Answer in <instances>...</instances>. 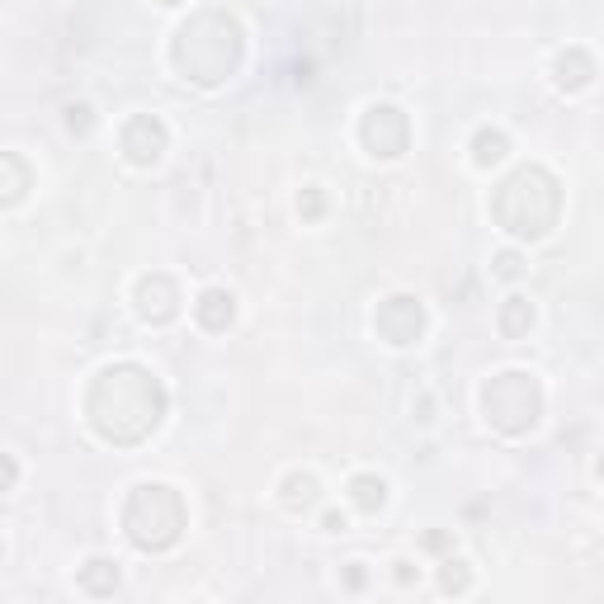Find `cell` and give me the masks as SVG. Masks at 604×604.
Segmentation results:
<instances>
[{
  "label": "cell",
  "instance_id": "obj_20",
  "mask_svg": "<svg viewBox=\"0 0 604 604\" xmlns=\"http://www.w3.org/2000/svg\"><path fill=\"white\" fill-rule=\"evenodd\" d=\"M67 128H71V133H85V128H90V109H85V104H71V109H67Z\"/></svg>",
  "mask_w": 604,
  "mask_h": 604
},
{
  "label": "cell",
  "instance_id": "obj_15",
  "mask_svg": "<svg viewBox=\"0 0 604 604\" xmlns=\"http://www.w3.org/2000/svg\"><path fill=\"white\" fill-rule=\"evenodd\" d=\"M505 147L510 142H505L501 128H482V133L472 137V161L477 166H496V161H505Z\"/></svg>",
  "mask_w": 604,
  "mask_h": 604
},
{
  "label": "cell",
  "instance_id": "obj_7",
  "mask_svg": "<svg viewBox=\"0 0 604 604\" xmlns=\"http://www.w3.org/2000/svg\"><path fill=\"white\" fill-rule=\"evenodd\" d=\"M373 331L387 340V345H416L420 331H425V307H420L416 298H406V293H397V298L378 302V312H373Z\"/></svg>",
  "mask_w": 604,
  "mask_h": 604
},
{
  "label": "cell",
  "instance_id": "obj_3",
  "mask_svg": "<svg viewBox=\"0 0 604 604\" xmlns=\"http://www.w3.org/2000/svg\"><path fill=\"white\" fill-rule=\"evenodd\" d=\"M491 218L501 222L510 236L538 241L548 236L562 218V185L543 166H520L491 199Z\"/></svg>",
  "mask_w": 604,
  "mask_h": 604
},
{
  "label": "cell",
  "instance_id": "obj_12",
  "mask_svg": "<svg viewBox=\"0 0 604 604\" xmlns=\"http://www.w3.org/2000/svg\"><path fill=\"white\" fill-rule=\"evenodd\" d=\"M595 76V62H590L581 48H567L557 57V85H567V90H581V85Z\"/></svg>",
  "mask_w": 604,
  "mask_h": 604
},
{
  "label": "cell",
  "instance_id": "obj_23",
  "mask_svg": "<svg viewBox=\"0 0 604 604\" xmlns=\"http://www.w3.org/2000/svg\"><path fill=\"white\" fill-rule=\"evenodd\" d=\"M321 524H326L331 534H340V529H345V515H326V520H321Z\"/></svg>",
  "mask_w": 604,
  "mask_h": 604
},
{
  "label": "cell",
  "instance_id": "obj_6",
  "mask_svg": "<svg viewBox=\"0 0 604 604\" xmlns=\"http://www.w3.org/2000/svg\"><path fill=\"white\" fill-rule=\"evenodd\" d=\"M359 137H364L369 156L392 161V156H402L406 142H411V123H406V114L397 104H373L369 114H364V123H359Z\"/></svg>",
  "mask_w": 604,
  "mask_h": 604
},
{
  "label": "cell",
  "instance_id": "obj_19",
  "mask_svg": "<svg viewBox=\"0 0 604 604\" xmlns=\"http://www.w3.org/2000/svg\"><path fill=\"white\" fill-rule=\"evenodd\" d=\"M496 274H501V279H515V274H520V255H515V251L496 255Z\"/></svg>",
  "mask_w": 604,
  "mask_h": 604
},
{
  "label": "cell",
  "instance_id": "obj_14",
  "mask_svg": "<svg viewBox=\"0 0 604 604\" xmlns=\"http://www.w3.org/2000/svg\"><path fill=\"white\" fill-rule=\"evenodd\" d=\"M350 501L359 505V510H383V501H387V482L383 477H373V472H359L350 482Z\"/></svg>",
  "mask_w": 604,
  "mask_h": 604
},
{
  "label": "cell",
  "instance_id": "obj_2",
  "mask_svg": "<svg viewBox=\"0 0 604 604\" xmlns=\"http://www.w3.org/2000/svg\"><path fill=\"white\" fill-rule=\"evenodd\" d=\"M241 52H246L241 24L232 15H222V10H203L175 34V67H180L185 81H199V85L227 81L241 67Z\"/></svg>",
  "mask_w": 604,
  "mask_h": 604
},
{
  "label": "cell",
  "instance_id": "obj_5",
  "mask_svg": "<svg viewBox=\"0 0 604 604\" xmlns=\"http://www.w3.org/2000/svg\"><path fill=\"white\" fill-rule=\"evenodd\" d=\"M482 411L501 435H529L543 416V387L529 373H496L482 392Z\"/></svg>",
  "mask_w": 604,
  "mask_h": 604
},
{
  "label": "cell",
  "instance_id": "obj_22",
  "mask_svg": "<svg viewBox=\"0 0 604 604\" xmlns=\"http://www.w3.org/2000/svg\"><path fill=\"white\" fill-rule=\"evenodd\" d=\"M345 586H350V590H359V586H364V567H359V562H354V567L345 571Z\"/></svg>",
  "mask_w": 604,
  "mask_h": 604
},
{
  "label": "cell",
  "instance_id": "obj_10",
  "mask_svg": "<svg viewBox=\"0 0 604 604\" xmlns=\"http://www.w3.org/2000/svg\"><path fill=\"white\" fill-rule=\"evenodd\" d=\"M194 317H199L203 331H227L236 317V298L227 288H208V293L194 302Z\"/></svg>",
  "mask_w": 604,
  "mask_h": 604
},
{
  "label": "cell",
  "instance_id": "obj_24",
  "mask_svg": "<svg viewBox=\"0 0 604 604\" xmlns=\"http://www.w3.org/2000/svg\"><path fill=\"white\" fill-rule=\"evenodd\" d=\"M161 5H180V0H161Z\"/></svg>",
  "mask_w": 604,
  "mask_h": 604
},
{
  "label": "cell",
  "instance_id": "obj_9",
  "mask_svg": "<svg viewBox=\"0 0 604 604\" xmlns=\"http://www.w3.org/2000/svg\"><path fill=\"white\" fill-rule=\"evenodd\" d=\"M137 312H142V321H151V326H166V321L180 312V288H175V279H170V274H147V279L137 284Z\"/></svg>",
  "mask_w": 604,
  "mask_h": 604
},
{
  "label": "cell",
  "instance_id": "obj_21",
  "mask_svg": "<svg viewBox=\"0 0 604 604\" xmlns=\"http://www.w3.org/2000/svg\"><path fill=\"white\" fill-rule=\"evenodd\" d=\"M298 208H302V218H321V194H317V189H307Z\"/></svg>",
  "mask_w": 604,
  "mask_h": 604
},
{
  "label": "cell",
  "instance_id": "obj_17",
  "mask_svg": "<svg viewBox=\"0 0 604 604\" xmlns=\"http://www.w3.org/2000/svg\"><path fill=\"white\" fill-rule=\"evenodd\" d=\"M0 166H5V175H10V185H5V203H19V199H24V185H29V170L19 166L15 151H10V156H0Z\"/></svg>",
  "mask_w": 604,
  "mask_h": 604
},
{
  "label": "cell",
  "instance_id": "obj_11",
  "mask_svg": "<svg viewBox=\"0 0 604 604\" xmlns=\"http://www.w3.org/2000/svg\"><path fill=\"white\" fill-rule=\"evenodd\" d=\"M81 590L85 595H114L118 590V567L109 557H90L81 567Z\"/></svg>",
  "mask_w": 604,
  "mask_h": 604
},
{
  "label": "cell",
  "instance_id": "obj_18",
  "mask_svg": "<svg viewBox=\"0 0 604 604\" xmlns=\"http://www.w3.org/2000/svg\"><path fill=\"white\" fill-rule=\"evenodd\" d=\"M439 586L449 590V595H463V590L472 586L468 567H463V562H444V576H439Z\"/></svg>",
  "mask_w": 604,
  "mask_h": 604
},
{
  "label": "cell",
  "instance_id": "obj_16",
  "mask_svg": "<svg viewBox=\"0 0 604 604\" xmlns=\"http://www.w3.org/2000/svg\"><path fill=\"white\" fill-rule=\"evenodd\" d=\"M284 501L293 505V510H307V505L317 501V477H307V472H293L284 482Z\"/></svg>",
  "mask_w": 604,
  "mask_h": 604
},
{
  "label": "cell",
  "instance_id": "obj_1",
  "mask_svg": "<svg viewBox=\"0 0 604 604\" xmlns=\"http://www.w3.org/2000/svg\"><path fill=\"white\" fill-rule=\"evenodd\" d=\"M166 416V387L142 364H109L85 392V420L104 444H142Z\"/></svg>",
  "mask_w": 604,
  "mask_h": 604
},
{
  "label": "cell",
  "instance_id": "obj_4",
  "mask_svg": "<svg viewBox=\"0 0 604 604\" xmlns=\"http://www.w3.org/2000/svg\"><path fill=\"white\" fill-rule=\"evenodd\" d=\"M123 529L142 553H166L185 534V501L166 482H142L123 505Z\"/></svg>",
  "mask_w": 604,
  "mask_h": 604
},
{
  "label": "cell",
  "instance_id": "obj_25",
  "mask_svg": "<svg viewBox=\"0 0 604 604\" xmlns=\"http://www.w3.org/2000/svg\"><path fill=\"white\" fill-rule=\"evenodd\" d=\"M600 477H604V458H600Z\"/></svg>",
  "mask_w": 604,
  "mask_h": 604
},
{
  "label": "cell",
  "instance_id": "obj_8",
  "mask_svg": "<svg viewBox=\"0 0 604 604\" xmlns=\"http://www.w3.org/2000/svg\"><path fill=\"white\" fill-rule=\"evenodd\" d=\"M166 123L151 114H137L123 123V151H128V161L133 166H151V161H161V151H166Z\"/></svg>",
  "mask_w": 604,
  "mask_h": 604
},
{
  "label": "cell",
  "instance_id": "obj_13",
  "mask_svg": "<svg viewBox=\"0 0 604 604\" xmlns=\"http://www.w3.org/2000/svg\"><path fill=\"white\" fill-rule=\"evenodd\" d=\"M529 326H534V302L529 298H505V307H501V331L510 340H520V336H529Z\"/></svg>",
  "mask_w": 604,
  "mask_h": 604
}]
</instances>
